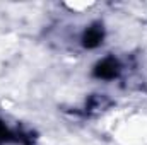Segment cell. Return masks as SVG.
<instances>
[{"label":"cell","instance_id":"obj_2","mask_svg":"<svg viewBox=\"0 0 147 145\" xmlns=\"http://www.w3.org/2000/svg\"><path fill=\"white\" fill-rule=\"evenodd\" d=\"M101 39H103V33H101L99 28H89L87 33L84 34V39L82 41H84V46L94 48V46L101 44Z\"/></svg>","mask_w":147,"mask_h":145},{"label":"cell","instance_id":"obj_1","mask_svg":"<svg viewBox=\"0 0 147 145\" xmlns=\"http://www.w3.org/2000/svg\"><path fill=\"white\" fill-rule=\"evenodd\" d=\"M118 73H120V63L115 58H105L96 67V75L101 77V79H106V80L118 77Z\"/></svg>","mask_w":147,"mask_h":145}]
</instances>
